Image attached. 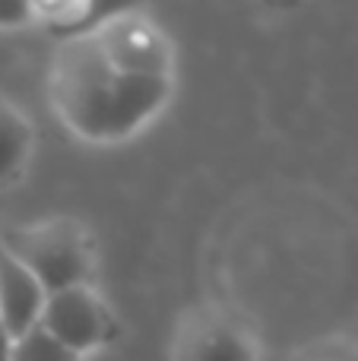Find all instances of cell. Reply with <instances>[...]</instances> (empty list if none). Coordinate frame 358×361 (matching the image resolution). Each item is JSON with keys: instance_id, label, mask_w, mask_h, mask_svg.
Wrapping results in <instances>:
<instances>
[{"instance_id": "obj_1", "label": "cell", "mask_w": 358, "mask_h": 361, "mask_svg": "<svg viewBox=\"0 0 358 361\" xmlns=\"http://www.w3.org/2000/svg\"><path fill=\"white\" fill-rule=\"evenodd\" d=\"M171 80L114 70L89 32L73 35L51 63V105L73 133L114 143L137 133L168 102Z\"/></svg>"}, {"instance_id": "obj_2", "label": "cell", "mask_w": 358, "mask_h": 361, "mask_svg": "<svg viewBox=\"0 0 358 361\" xmlns=\"http://www.w3.org/2000/svg\"><path fill=\"white\" fill-rule=\"evenodd\" d=\"M0 247L35 276L38 286L44 288V295L86 286L89 273H92L89 241L82 235V228H76L70 222L13 228L4 235Z\"/></svg>"}, {"instance_id": "obj_3", "label": "cell", "mask_w": 358, "mask_h": 361, "mask_svg": "<svg viewBox=\"0 0 358 361\" xmlns=\"http://www.w3.org/2000/svg\"><path fill=\"white\" fill-rule=\"evenodd\" d=\"M101 57L114 70L149 80H171V48L162 29L137 10H111L92 32Z\"/></svg>"}, {"instance_id": "obj_4", "label": "cell", "mask_w": 358, "mask_h": 361, "mask_svg": "<svg viewBox=\"0 0 358 361\" xmlns=\"http://www.w3.org/2000/svg\"><path fill=\"white\" fill-rule=\"evenodd\" d=\"M38 326L44 333H51L61 345H67L70 352H76V355L99 349L114 336L111 311L89 286L63 288V292L48 295Z\"/></svg>"}, {"instance_id": "obj_5", "label": "cell", "mask_w": 358, "mask_h": 361, "mask_svg": "<svg viewBox=\"0 0 358 361\" xmlns=\"http://www.w3.org/2000/svg\"><path fill=\"white\" fill-rule=\"evenodd\" d=\"M44 301L48 295L35 276L0 247V326L10 333V339H19L38 326Z\"/></svg>"}, {"instance_id": "obj_6", "label": "cell", "mask_w": 358, "mask_h": 361, "mask_svg": "<svg viewBox=\"0 0 358 361\" xmlns=\"http://www.w3.org/2000/svg\"><path fill=\"white\" fill-rule=\"evenodd\" d=\"M32 152V124L19 108L0 99V184L13 180L23 171Z\"/></svg>"}, {"instance_id": "obj_7", "label": "cell", "mask_w": 358, "mask_h": 361, "mask_svg": "<svg viewBox=\"0 0 358 361\" xmlns=\"http://www.w3.org/2000/svg\"><path fill=\"white\" fill-rule=\"evenodd\" d=\"M181 361H254V358H251V349L235 333L209 330L190 339Z\"/></svg>"}, {"instance_id": "obj_8", "label": "cell", "mask_w": 358, "mask_h": 361, "mask_svg": "<svg viewBox=\"0 0 358 361\" xmlns=\"http://www.w3.org/2000/svg\"><path fill=\"white\" fill-rule=\"evenodd\" d=\"M13 361H80V355L61 345L42 326H32L29 333L13 339Z\"/></svg>"}, {"instance_id": "obj_9", "label": "cell", "mask_w": 358, "mask_h": 361, "mask_svg": "<svg viewBox=\"0 0 358 361\" xmlns=\"http://www.w3.org/2000/svg\"><path fill=\"white\" fill-rule=\"evenodd\" d=\"M35 16V4H13V0H0V29H16V25L29 23Z\"/></svg>"}, {"instance_id": "obj_10", "label": "cell", "mask_w": 358, "mask_h": 361, "mask_svg": "<svg viewBox=\"0 0 358 361\" xmlns=\"http://www.w3.org/2000/svg\"><path fill=\"white\" fill-rule=\"evenodd\" d=\"M0 361H13V339L4 326H0Z\"/></svg>"}]
</instances>
